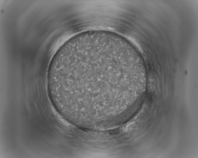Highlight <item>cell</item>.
Instances as JSON below:
<instances>
[{
    "label": "cell",
    "mask_w": 198,
    "mask_h": 158,
    "mask_svg": "<svg viewBox=\"0 0 198 158\" xmlns=\"http://www.w3.org/2000/svg\"><path fill=\"white\" fill-rule=\"evenodd\" d=\"M115 56L103 50H81L59 59L54 76L56 86L76 94L102 95L108 92Z\"/></svg>",
    "instance_id": "1"
}]
</instances>
